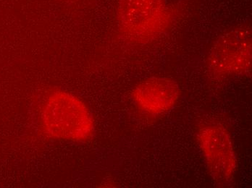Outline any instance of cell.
<instances>
[{"label":"cell","mask_w":252,"mask_h":188,"mask_svg":"<svg viewBox=\"0 0 252 188\" xmlns=\"http://www.w3.org/2000/svg\"><path fill=\"white\" fill-rule=\"evenodd\" d=\"M41 122L51 137L74 142L90 140L94 133L92 114L84 102L62 91L51 94L41 110Z\"/></svg>","instance_id":"cell-1"},{"label":"cell","mask_w":252,"mask_h":188,"mask_svg":"<svg viewBox=\"0 0 252 188\" xmlns=\"http://www.w3.org/2000/svg\"><path fill=\"white\" fill-rule=\"evenodd\" d=\"M173 12L167 0H118V25L127 41L144 44L171 26Z\"/></svg>","instance_id":"cell-2"},{"label":"cell","mask_w":252,"mask_h":188,"mask_svg":"<svg viewBox=\"0 0 252 188\" xmlns=\"http://www.w3.org/2000/svg\"><path fill=\"white\" fill-rule=\"evenodd\" d=\"M207 68L218 77H233L249 73L252 67V30L241 26L226 32L212 47Z\"/></svg>","instance_id":"cell-3"},{"label":"cell","mask_w":252,"mask_h":188,"mask_svg":"<svg viewBox=\"0 0 252 188\" xmlns=\"http://www.w3.org/2000/svg\"><path fill=\"white\" fill-rule=\"evenodd\" d=\"M197 142L210 175L218 184H228L237 168L233 142L227 128L218 123L202 125L197 132Z\"/></svg>","instance_id":"cell-4"},{"label":"cell","mask_w":252,"mask_h":188,"mask_svg":"<svg viewBox=\"0 0 252 188\" xmlns=\"http://www.w3.org/2000/svg\"><path fill=\"white\" fill-rule=\"evenodd\" d=\"M179 87L175 81L152 77L135 87L133 99L136 107L146 114L161 115L172 109L179 100Z\"/></svg>","instance_id":"cell-5"}]
</instances>
